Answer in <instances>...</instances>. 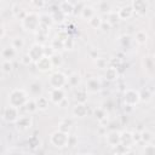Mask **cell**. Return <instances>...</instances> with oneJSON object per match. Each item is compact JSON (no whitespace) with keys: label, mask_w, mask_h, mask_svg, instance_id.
Masks as SVG:
<instances>
[{"label":"cell","mask_w":155,"mask_h":155,"mask_svg":"<svg viewBox=\"0 0 155 155\" xmlns=\"http://www.w3.org/2000/svg\"><path fill=\"white\" fill-rule=\"evenodd\" d=\"M29 99L27 92L22 88H13L10 93H8V105L15 107V108H21L24 107V104L27 103V101Z\"/></svg>","instance_id":"1"},{"label":"cell","mask_w":155,"mask_h":155,"mask_svg":"<svg viewBox=\"0 0 155 155\" xmlns=\"http://www.w3.org/2000/svg\"><path fill=\"white\" fill-rule=\"evenodd\" d=\"M39 24H40V19H39V13H36V12H28L27 16L21 21L22 28L27 31L35 33Z\"/></svg>","instance_id":"2"},{"label":"cell","mask_w":155,"mask_h":155,"mask_svg":"<svg viewBox=\"0 0 155 155\" xmlns=\"http://www.w3.org/2000/svg\"><path fill=\"white\" fill-rule=\"evenodd\" d=\"M68 140H69V134L61 132V131H54L50 136V142L53 147L56 148H65L68 147Z\"/></svg>","instance_id":"3"},{"label":"cell","mask_w":155,"mask_h":155,"mask_svg":"<svg viewBox=\"0 0 155 155\" xmlns=\"http://www.w3.org/2000/svg\"><path fill=\"white\" fill-rule=\"evenodd\" d=\"M48 85L52 88H63V86L67 85V75L59 70L51 73L48 76Z\"/></svg>","instance_id":"4"},{"label":"cell","mask_w":155,"mask_h":155,"mask_svg":"<svg viewBox=\"0 0 155 155\" xmlns=\"http://www.w3.org/2000/svg\"><path fill=\"white\" fill-rule=\"evenodd\" d=\"M139 102H140V99H139L138 90H134V88H126L125 90V92H124V103H125V105L136 107Z\"/></svg>","instance_id":"5"},{"label":"cell","mask_w":155,"mask_h":155,"mask_svg":"<svg viewBox=\"0 0 155 155\" xmlns=\"http://www.w3.org/2000/svg\"><path fill=\"white\" fill-rule=\"evenodd\" d=\"M27 53H28V56L30 57L31 62H33V63H36L40 58L44 57V45L35 42V44H33V45L29 47V50H28Z\"/></svg>","instance_id":"6"},{"label":"cell","mask_w":155,"mask_h":155,"mask_svg":"<svg viewBox=\"0 0 155 155\" xmlns=\"http://www.w3.org/2000/svg\"><path fill=\"white\" fill-rule=\"evenodd\" d=\"M130 5L133 13H137L139 16H145L149 11V2L145 0H133Z\"/></svg>","instance_id":"7"},{"label":"cell","mask_w":155,"mask_h":155,"mask_svg":"<svg viewBox=\"0 0 155 155\" xmlns=\"http://www.w3.org/2000/svg\"><path fill=\"white\" fill-rule=\"evenodd\" d=\"M18 117H19V109H18V108L7 105V107L4 109L2 119H4L6 122H8V124H15Z\"/></svg>","instance_id":"8"},{"label":"cell","mask_w":155,"mask_h":155,"mask_svg":"<svg viewBox=\"0 0 155 155\" xmlns=\"http://www.w3.org/2000/svg\"><path fill=\"white\" fill-rule=\"evenodd\" d=\"M102 81L98 76H92L86 81V91L91 93H98L102 90Z\"/></svg>","instance_id":"9"},{"label":"cell","mask_w":155,"mask_h":155,"mask_svg":"<svg viewBox=\"0 0 155 155\" xmlns=\"http://www.w3.org/2000/svg\"><path fill=\"white\" fill-rule=\"evenodd\" d=\"M15 125H16V127H17L18 130H22V131L28 130V128H30L31 125H33V117L30 116V114L19 115V117L17 119V121L15 122Z\"/></svg>","instance_id":"10"},{"label":"cell","mask_w":155,"mask_h":155,"mask_svg":"<svg viewBox=\"0 0 155 155\" xmlns=\"http://www.w3.org/2000/svg\"><path fill=\"white\" fill-rule=\"evenodd\" d=\"M65 98V92L63 88H52L50 91V97L48 101L56 105H58L63 99Z\"/></svg>","instance_id":"11"},{"label":"cell","mask_w":155,"mask_h":155,"mask_svg":"<svg viewBox=\"0 0 155 155\" xmlns=\"http://www.w3.org/2000/svg\"><path fill=\"white\" fill-rule=\"evenodd\" d=\"M35 67H36V69L39 70V71H41V73H47V71H50V70H52V63H51V59L48 58V57H42V58H40L36 63H35Z\"/></svg>","instance_id":"12"},{"label":"cell","mask_w":155,"mask_h":155,"mask_svg":"<svg viewBox=\"0 0 155 155\" xmlns=\"http://www.w3.org/2000/svg\"><path fill=\"white\" fill-rule=\"evenodd\" d=\"M119 76H120V71H119V69L116 67L108 65L104 69V78H105V80L113 82V81H116L119 79Z\"/></svg>","instance_id":"13"},{"label":"cell","mask_w":155,"mask_h":155,"mask_svg":"<svg viewBox=\"0 0 155 155\" xmlns=\"http://www.w3.org/2000/svg\"><path fill=\"white\" fill-rule=\"evenodd\" d=\"M105 142L110 147H116L117 144H120V132L116 130L109 131L108 133H105Z\"/></svg>","instance_id":"14"},{"label":"cell","mask_w":155,"mask_h":155,"mask_svg":"<svg viewBox=\"0 0 155 155\" xmlns=\"http://www.w3.org/2000/svg\"><path fill=\"white\" fill-rule=\"evenodd\" d=\"M50 29H51V28H48V27H46V25L39 24V27H38V29H36V31H35L36 38H38V44H41V45H42V42H45V41L47 40Z\"/></svg>","instance_id":"15"},{"label":"cell","mask_w":155,"mask_h":155,"mask_svg":"<svg viewBox=\"0 0 155 155\" xmlns=\"http://www.w3.org/2000/svg\"><path fill=\"white\" fill-rule=\"evenodd\" d=\"M88 114V108L86 104H79L76 103L74 107H73V115L78 119H84L86 117Z\"/></svg>","instance_id":"16"},{"label":"cell","mask_w":155,"mask_h":155,"mask_svg":"<svg viewBox=\"0 0 155 155\" xmlns=\"http://www.w3.org/2000/svg\"><path fill=\"white\" fill-rule=\"evenodd\" d=\"M42 91H44V87H42V84L40 81H33L29 84V93L33 96V97H40L42 96Z\"/></svg>","instance_id":"17"},{"label":"cell","mask_w":155,"mask_h":155,"mask_svg":"<svg viewBox=\"0 0 155 155\" xmlns=\"http://www.w3.org/2000/svg\"><path fill=\"white\" fill-rule=\"evenodd\" d=\"M58 10L62 11L67 17H69L74 12V4L71 1H67V0L65 1H61L58 4Z\"/></svg>","instance_id":"18"},{"label":"cell","mask_w":155,"mask_h":155,"mask_svg":"<svg viewBox=\"0 0 155 155\" xmlns=\"http://www.w3.org/2000/svg\"><path fill=\"white\" fill-rule=\"evenodd\" d=\"M120 144L125 145L126 148H130L133 145V140H132V132L130 131H122L120 132Z\"/></svg>","instance_id":"19"},{"label":"cell","mask_w":155,"mask_h":155,"mask_svg":"<svg viewBox=\"0 0 155 155\" xmlns=\"http://www.w3.org/2000/svg\"><path fill=\"white\" fill-rule=\"evenodd\" d=\"M117 15H119V18L120 19H124V21L130 19L133 16V11H132L131 5H125V6L120 7L117 10Z\"/></svg>","instance_id":"20"},{"label":"cell","mask_w":155,"mask_h":155,"mask_svg":"<svg viewBox=\"0 0 155 155\" xmlns=\"http://www.w3.org/2000/svg\"><path fill=\"white\" fill-rule=\"evenodd\" d=\"M16 54H17V51L11 45L10 46H6V47H4L1 50V57H2L4 61H10L11 62L16 57Z\"/></svg>","instance_id":"21"},{"label":"cell","mask_w":155,"mask_h":155,"mask_svg":"<svg viewBox=\"0 0 155 155\" xmlns=\"http://www.w3.org/2000/svg\"><path fill=\"white\" fill-rule=\"evenodd\" d=\"M93 16H96V10H94V7L93 6H91V5H85V7L82 8V11H81V13H80V17L82 18V19H85V21H90Z\"/></svg>","instance_id":"22"},{"label":"cell","mask_w":155,"mask_h":155,"mask_svg":"<svg viewBox=\"0 0 155 155\" xmlns=\"http://www.w3.org/2000/svg\"><path fill=\"white\" fill-rule=\"evenodd\" d=\"M50 15H51V17H52L53 23H58V24H61V23H63V22L67 19V16H65L62 11L58 10V6H57L54 10H52Z\"/></svg>","instance_id":"23"},{"label":"cell","mask_w":155,"mask_h":155,"mask_svg":"<svg viewBox=\"0 0 155 155\" xmlns=\"http://www.w3.org/2000/svg\"><path fill=\"white\" fill-rule=\"evenodd\" d=\"M138 93H139L140 102H144V103H148L153 97V92L149 87H143L140 91H138Z\"/></svg>","instance_id":"24"},{"label":"cell","mask_w":155,"mask_h":155,"mask_svg":"<svg viewBox=\"0 0 155 155\" xmlns=\"http://www.w3.org/2000/svg\"><path fill=\"white\" fill-rule=\"evenodd\" d=\"M80 82H81V76H80V74H78V73H73V74H70L69 76H67V84H68L69 86H71V87L79 86Z\"/></svg>","instance_id":"25"},{"label":"cell","mask_w":155,"mask_h":155,"mask_svg":"<svg viewBox=\"0 0 155 155\" xmlns=\"http://www.w3.org/2000/svg\"><path fill=\"white\" fill-rule=\"evenodd\" d=\"M35 103H36V107H38V110H46L48 108V98L47 97H44V96H40L38 98H35Z\"/></svg>","instance_id":"26"},{"label":"cell","mask_w":155,"mask_h":155,"mask_svg":"<svg viewBox=\"0 0 155 155\" xmlns=\"http://www.w3.org/2000/svg\"><path fill=\"white\" fill-rule=\"evenodd\" d=\"M154 139V133L149 130H143L140 131V142H143L144 144H149L153 143Z\"/></svg>","instance_id":"27"},{"label":"cell","mask_w":155,"mask_h":155,"mask_svg":"<svg viewBox=\"0 0 155 155\" xmlns=\"http://www.w3.org/2000/svg\"><path fill=\"white\" fill-rule=\"evenodd\" d=\"M87 91L86 90H79L75 92V101L79 104H86L87 103Z\"/></svg>","instance_id":"28"},{"label":"cell","mask_w":155,"mask_h":155,"mask_svg":"<svg viewBox=\"0 0 155 155\" xmlns=\"http://www.w3.org/2000/svg\"><path fill=\"white\" fill-rule=\"evenodd\" d=\"M136 42L139 44V45H145L148 42V33L145 30H138L136 33Z\"/></svg>","instance_id":"29"},{"label":"cell","mask_w":155,"mask_h":155,"mask_svg":"<svg viewBox=\"0 0 155 155\" xmlns=\"http://www.w3.org/2000/svg\"><path fill=\"white\" fill-rule=\"evenodd\" d=\"M71 125H73V122H71L70 119H64V120H62V121L59 122V125H58V131L69 134V131H70V128H71Z\"/></svg>","instance_id":"30"},{"label":"cell","mask_w":155,"mask_h":155,"mask_svg":"<svg viewBox=\"0 0 155 155\" xmlns=\"http://www.w3.org/2000/svg\"><path fill=\"white\" fill-rule=\"evenodd\" d=\"M39 19H40V24L46 25L48 28H51L52 24H53V21H52V17H51L50 13H41V15H39Z\"/></svg>","instance_id":"31"},{"label":"cell","mask_w":155,"mask_h":155,"mask_svg":"<svg viewBox=\"0 0 155 155\" xmlns=\"http://www.w3.org/2000/svg\"><path fill=\"white\" fill-rule=\"evenodd\" d=\"M50 46L53 48V51H54L56 53H61V52L64 50V42L61 41V40H58V39H56V38L51 40Z\"/></svg>","instance_id":"32"},{"label":"cell","mask_w":155,"mask_h":155,"mask_svg":"<svg viewBox=\"0 0 155 155\" xmlns=\"http://www.w3.org/2000/svg\"><path fill=\"white\" fill-rule=\"evenodd\" d=\"M24 110H25L28 114H33V113L38 111V107H36L35 99H33V98H29V99L27 101V103L24 104Z\"/></svg>","instance_id":"33"},{"label":"cell","mask_w":155,"mask_h":155,"mask_svg":"<svg viewBox=\"0 0 155 155\" xmlns=\"http://www.w3.org/2000/svg\"><path fill=\"white\" fill-rule=\"evenodd\" d=\"M11 46L18 52V51H21L24 47V40L21 36H16V38H13L11 40Z\"/></svg>","instance_id":"34"},{"label":"cell","mask_w":155,"mask_h":155,"mask_svg":"<svg viewBox=\"0 0 155 155\" xmlns=\"http://www.w3.org/2000/svg\"><path fill=\"white\" fill-rule=\"evenodd\" d=\"M102 22H103L102 17H101V16H98V15H96V16H93V17L88 21V25H90L91 28H93V29H99V28H101Z\"/></svg>","instance_id":"35"},{"label":"cell","mask_w":155,"mask_h":155,"mask_svg":"<svg viewBox=\"0 0 155 155\" xmlns=\"http://www.w3.org/2000/svg\"><path fill=\"white\" fill-rule=\"evenodd\" d=\"M142 63H143L144 69H147L149 71L153 70V68H154V58H153V56H144Z\"/></svg>","instance_id":"36"},{"label":"cell","mask_w":155,"mask_h":155,"mask_svg":"<svg viewBox=\"0 0 155 155\" xmlns=\"http://www.w3.org/2000/svg\"><path fill=\"white\" fill-rule=\"evenodd\" d=\"M107 17H108V19H107V22L113 27V25H115L119 21H120V18H119V15H117V11H110L109 13H107Z\"/></svg>","instance_id":"37"},{"label":"cell","mask_w":155,"mask_h":155,"mask_svg":"<svg viewBox=\"0 0 155 155\" xmlns=\"http://www.w3.org/2000/svg\"><path fill=\"white\" fill-rule=\"evenodd\" d=\"M50 59H51V63H52L53 68H59L63 64V57H62L61 53H54L52 57H50Z\"/></svg>","instance_id":"38"},{"label":"cell","mask_w":155,"mask_h":155,"mask_svg":"<svg viewBox=\"0 0 155 155\" xmlns=\"http://www.w3.org/2000/svg\"><path fill=\"white\" fill-rule=\"evenodd\" d=\"M0 69H1L2 73L10 74V73H12V70H13V64H12V62H10V61H2L1 64H0Z\"/></svg>","instance_id":"39"},{"label":"cell","mask_w":155,"mask_h":155,"mask_svg":"<svg viewBox=\"0 0 155 155\" xmlns=\"http://www.w3.org/2000/svg\"><path fill=\"white\" fill-rule=\"evenodd\" d=\"M93 114H94V117L98 121H104L107 119V111H105L104 108H96Z\"/></svg>","instance_id":"40"},{"label":"cell","mask_w":155,"mask_h":155,"mask_svg":"<svg viewBox=\"0 0 155 155\" xmlns=\"http://www.w3.org/2000/svg\"><path fill=\"white\" fill-rule=\"evenodd\" d=\"M97 7H98V10H99L101 12H103V13H109L110 10H111V5H110L109 2H107V1H99V2L97 4Z\"/></svg>","instance_id":"41"},{"label":"cell","mask_w":155,"mask_h":155,"mask_svg":"<svg viewBox=\"0 0 155 155\" xmlns=\"http://www.w3.org/2000/svg\"><path fill=\"white\" fill-rule=\"evenodd\" d=\"M94 64L98 69H105L108 67V59L104 57H97L94 59Z\"/></svg>","instance_id":"42"},{"label":"cell","mask_w":155,"mask_h":155,"mask_svg":"<svg viewBox=\"0 0 155 155\" xmlns=\"http://www.w3.org/2000/svg\"><path fill=\"white\" fill-rule=\"evenodd\" d=\"M143 155H155V145L153 143L145 144L143 148Z\"/></svg>","instance_id":"43"},{"label":"cell","mask_w":155,"mask_h":155,"mask_svg":"<svg viewBox=\"0 0 155 155\" xmlns=\"http://www.w3.org/2000/svg\"><path fill=\"white\" fill-rule=\"evenodd\" d=\"M85 5H86V2H84V1H79V2H76V4H74V12H73V15H80L81 13V11H82V8L85 7Z\"/></svg>","instance_id":"44"},{"label":"cell","mask_w":155,"mask_h":155,"mask_svg":"<svg viewBox=\"0 0 155 155\" xmlns=\"http://www.w3.org/2000/svg\"><path fill=\"white\" fill-rule=\"evenodd\" d=\"M69 36H70V35H69L68 30H59V31L57 33V35H56V39H58V40H61V41L64 42Z\"/></svg>","instance_id":"45"},{"label":"cell","mask_w":155,"mask_h":155,"mask_svg":"<svg viewBox=\"0 0 155 155\" xmlns=\"http://www.w3.org/2000/svg\"><path fill=\"white\" fill-rule=\"evenodd\" d=\"M28 143H29L30 148L35 149V148H38V147H39V144H40V140H39V138H38L36 136H31V137L28 139Z\"/></svg>","instance_id":"46"},{"label":"cell","mask_w":155,"mask_h":155,"mask_svg":"<svg viewBox=\"0 0 155 155\" xmlns=\"http://www.w3.org/2000/svg\"><path fill=\"white\" fill-rule=\"evenodd\" d=\"M56 52L53 51V48L50 46V45H44V56L45 57H52L53 54H54Z\"/></svg>","instance_id":"47"},{"label":"cell","mask_w":155,"mask_h":155,"mask_svg":"<svg viewBox=\"0 0 155 155\" xmlns=\"http://www.w3.org/2000/svg\"><path fill=\"white\" fill-rule=\"evenodd\" d=\"M114 148H115V153H120V154H125V155H127V153L130 151V148H126L122 144H117Z\"/></svg>","instance_id":"48"},{"label":"cell","mask_w":155,"mask_h":155,"mask_svg":"<svg viewBox=\"0 0 155 155\" xmlns=\"http://www.w3.org/2000/svg\"><path fill=\"white\" fill-rule=\"evenodd\" d=\"M119 41H120V44H121L122 47H127V46L130 45V42H131V38H130L128 35H122V36L119 39Z\"/></svg>","instance_id":"49"},{"label":"cell","mask_w":155,"mask_h":155,"mask_svg":"<svg viewBox=\"0 0 155 155\" xmlns=\"http://www.w3.org/2000/svg\"><path fill=\"white\" fill-rule=\"evenodd\" d=\"M21 62H22V64L23 65H30L33 62H31V59H30V57L28 56V53H25V54H23L22 56V58H21Z\"/></svg>","instance_id":"50"},{"label":"cell","mask_w":155,"mask_h":155,"mask_svg":"<svg viewBox=\"0 0 155 155\" xmlns=\"http://www.w3.org/2000/svg\"><path fill=\"white\" fill-rule=\"evenodd\" d=\"M74 46V41L71 39V36H69L65 41H64V50H71Z\"/></svg>","instance_id":"51"},{"label":"cell","mask_w":155,"mask_h":155,"mask_svg":"<svg viewBox=\"0 0 155 155\" xmlns=\"http://www.w3.org/2000/svg\"><path fill=\"white\" fill-rule=\"evenodd\" d=\"M132 140H133V144L140 142V132H139V131H134V132H132Z\"/></svg>","instance_id":"52"},{"label":"cell","mask_w":155,"mask_h":155,"mask_svg":"<svg viewBox=\"0 0 155 155\" xmlns=\"http://www.w3.org/2000/svg\"><path fill=\"white\" fill-rule=\"evenodd\" d=\"M22 8H23V7H21L19 4H13V5H12V15L16 17V16L22 11Z\"/></svg>","instance_id":"53"},{"label":"cell","mask_w":155,"mask_h":155,"mask_svg":"<svg viewBox=\"0 0 155 155\" xmlns=\"http://www.w3.org/2000/svg\"><path fill=\"white\" fill-rule=\"evenodd\" d=\"M30 4L33 5V6H35V7H38V8H42L45 5H46V2L45 1H42V0H39V1H30Z\"/></svg>","instance_id":"54"},{"label":"cell","mask_w":155,"mask_h":155,"mask_svg":"<svg viewBox=\"0 0 155 155\" xmlns=\"http://www.w3.org/2000/svg\"><path fill=\"white\" fill-rule=\"evenodd\" d=\"M99 29H102L103 31H109V30L111 29V25H110L107 21H103L102 24H101V28H99Z\"/></svg>","instance_id":"55"},{"label":"cell","mask_w":155,"mask_h":155,"mask_svg":"<svg viewBox=\"0 0 155 155\" xmlns=\"http://www.w3.org/2000/svg\"><path fill=\"white\" fill-rule=\"evenodd\" d=\"M5 34H6V29H5L4 25L0 24V39H2V38L5 36Z\"/></svg>","instance_id":"56"},{"label":"cell","mask_w":155,"mask_h":155,"mask_svg":"<svg viewBox=\"0 0 155 155\" xmlns=\"http://www.w3.org/2000/svg\"><path fill=\"white\" fill-rule=\"evenodd\" d=\"M67 105H68V101H67V98H64V99L58 104V107H61V108H67Z\"/></svg>","instance_id":"57"},{"label":"cell","mask_w":155,"mask_h":155,"mask_svg":"<svg viewBox=\"0 0 155 155\" xmlns=\"http://www.w3.org/2000/svg\"><path fill=\"white\" fill-rule=\"evenodd\" d=\"M113 155H125V154H120V153H114Z\"/></svg>","instance_id":"58"},{"label":"cell","mask_w":155,"mask_h":155,"mask_svg":"<svg viewBox=\"0 0 155 155\" xmlns=\"http://www.w3.org/2000/svg\"><path fill=\"white\" fill-rule=\"evenodd\" d=\"M79 155H91V154H88V153H82V154H79Z\"/></svg>","instance_id":"59"},{"label":"cell","mask_w":155,"mask_h":155,"mask_svg":"<svg viewBox=\"0 0 155 155\" xmlns=\"http://www.w3.org/2000/svg\"><path fill=\"white\" fill-rule=\"evenodd\" d=\"M12 155H22L21 153H15V154H12Z\"/></svg>","instance_id":"60"}]
</instances>
